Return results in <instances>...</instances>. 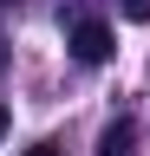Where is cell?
Here are the masks:
<instances>
[{
  "mask_svg": "<svg viewBox=\"0 0 150 156\" xmlns=\"http://www.w3.org/2000/svg\"><path fill=\"white\" fill-rule=\"evenodd\" d=\"M0 7H13V0H0Z\"/></svg>",
  "mask_w": 150,
  "mask_h": 156,
  "instance_id": "obj_7",
  "label": "cell"
},
{
  "mask_svg": "<svg viewBox=\"0 0 150 156\" xmlns=\"http://www.w3.org/2000/svg\"><path fill=\"white\" fill-rule=\"evenodd\" d=\"M72 58H79V65H104L111 58V26L104 20H79V26H72Z\"/></svg>",
  "mask_w": 150,
  "mask_h": 156,
  "instance_id": "obj_1",
  "label": "cell"
},
{
  "mask_svg": "<svg viewBox=\"0 0 150 156\" xmlns=\"http://www.w3.org/2000/svg\"><path fill=\"white\" fill-rule=\"evenodd\" d=\"M0 136H7V104H0Z\"/></svg>",
  "mask_w": 150,
  "mask_h": 156,
  "instance_id": "obj_5",
  "label": "cell"
},
{
  "mask_svg": "<svg viewBox=\"0 0 150 156\" xmlns=\"http://www.w3.org/2000/svg\"><path fill=\"white\" fill-rule=\"evenodd\" d=\"M26 156H52V143H33V150H26Z\"/></svg>",
  "mask_w": 150,
  "mask_h": 156,
  "instance_id": "obj_4",
  "label": "cell"
},
{
  "mask_svg": "<svg viewBox=\"0 0 150 156\" xmlns=\"http://www.w3.org/2000/svg\"><path fill=\"white\" fill-rule=\"evenodd\" d=\"M0 65H7V39H0Z\"/></svg>",
  "mask_w": 150,
  "mask_h": 156,
  "instance_id": "obj_6",
  "label": "cell"
},
{
  "mask_svg": "<svg viewBox=\"0 0 150 156\" xmlns=\"http://www.w3.org/2000/svg\"><path fill=\"white\" fill-rule=\"evenodd\" d=\"M130 143H137L130 117H118V124H104V130H98V156H130Z\"/></svg>",
  "mask_w": 150,
  "mask_h": 156,
  "instance_id": "obj_2",
  "label": "cell"
},
{
  "mask_svg": "<svg viewBox=\"0 0 150 156\" xmlns=\"http://www.w3.org/2000/svg\"><path fill=\"white\" fill-rule=\"evenodd\" d=\"M124 13L130 20H150V0H124Z\"/></svg>",
  "mask_w": 150,
  "mask_h": 156,
  "instance_id": "obj_3",
  "label": "cell"
}]
</instances>
